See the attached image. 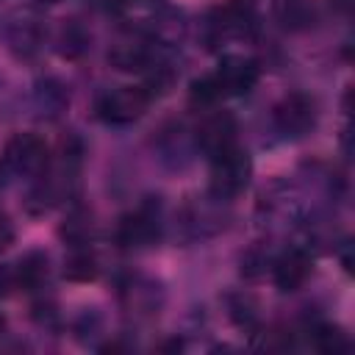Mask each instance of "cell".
Here are the masks:
<instances>
[{"instance_id": "7", "label": "cell", "mask_w": 355, "mask_h": 355, "mask_svg": "<svg viewBox=\"0 0 355 355\" xmlns=\"http://www.w3.org/2000/svg\"><path fill=\"white\" fill-rule=\"evenodd\" d=\"M311 272V258L302 250H288L275 261V286L280 291H297Z\"/></svg>"}, {"instance_id": "10", "label": "cell", "mask_w": 355, "mask_h": 355, "mask_svg": "<svg viewBox=\"0 0 355 355\" xmlns=\"http://www.w3.org/2000/svg\"><path fill=\"white\" fill-rule=\"evenodd\" d=\"M44 272H47V261L33 252V255H28V258L19 261V266H17V272H14V283L31 288V286H36V283L44 277Z\"/></svg>"}, {"instance_id": "17", "label": "cell", "mask_w": 355, "mask_h": 355, "mask_svg": "<svg viewBox=\"0 0 355 355\" xmlns=\"http://www.w3.org/2000/svg\"><path fill=\"white\" fill-rule=\"evenodd\" d=\"M0 327H3V319H0Z\"/></svg>"}, {"instance_id": "12", "label": "cell", "mask_w": 355, "mask_h": 355, "mask_svg": "<svg viewBox=\"0 0 355 355\" xmlns=\"http://www.w3.org/2000/svg\"><path fill=\"white\" fill-rule=\"evenodd\" d=\"M219 97H222V92H219L214 75H205V78H200V80L191 83V100H194V103L208 105V103H216Z\"/></svg>"}, {"instance_id": "3", "label": "cell", "mask_w": 355, "mask_h": 355, "mask_svg": "<svg viewBox=\"0 0 355 355\" xmlns=\"http://www.w3.org/2000/svg\"><path fill=\"white\" fill-rule=\"evenodd\" d=\"M214 169H211V183H214V191L216 194H236L244 189L247 183V175H250V161H247V153H241L239 147H230L219 155L211 158Z\"/></svg>"}, {"instance_id": "13", "label": "cell", "mask_w": 355, "mask_h": 355, "mask_svg": "<svg viewBox=\"0 0 355 355\" xmlns=\"http://www.w3.org/2000/svg\"><path fill=\"white\" fill-rule=\"evenodd\" d=\"M316 347L324 349V352H338V349H347V338L341 330H333V327H322L316 333Z\"/></svg>"}, {"instance_id": "1", "label": "cell", "mask_w": 355, "mask_h": 355, "mask_svg": "<svg viewBox=\"0 0 355 355\" xmlns=\"http://www.w3.org/2000/svg\"><path fill=\"white\" fill-rule=\"evenodd\" d=\"M150 105V92L144 86H122L105 92L97 100V116L108 125H130L136 122Z\"/></svg>"}, {"instance_id": "9", "label": "cell", "mask_w": 355, "mask_h": 355, "mask_svg": "<svg viewBox=\"0 0 355 355\" xmlns=\"http://www.w3.org/2000/svg\"><path fill=\"white\" fill-rule=\"evenodd\" d=\"M216 17L219 19L214 25L219 28L222 36H241V33H247L252 28V8L244 0H233V3L222 6L216 11Z\"/></svg>"}, {"instance_id": "2", "label": "cell", "mask_w": 355, "mask_h": 355, "mask_svg": "<svg viewBox=\"0 0 355 355\" xmlns=\"http://www.w3.org/2000/svg\"><path fill=\"white\" fill-rule=\"evenodd\" d=\"M258 75H261L258 61L247 55H225L214 72V80L222 97H227V94H247L258 83Z\"/></svg>"}, {"instance_id": "5", "label": "cell", "mask_w": 355, "mask_h": 355, "mask_svg": "<svg viewBox=\"0 0 355 355\" xmlns=\"http://www.w3.org/2000/svg\"><path fill=\"white\" fill-rule=\"evenodd\" d=\"M197 141L211 158L225 153V150H230V147H236V122H233V116L214 114L211 119H205L200 133H197Z\"/></svg>"}, {"instance_id": "16", "label": "cell", "mask_w": 355, "mask_h": 355, "mask_svg": "<svg viewBox=\"0 0 355 355\" xmlns=\"http://www.w3.org/2000/svg\"><path fill=\"white\" fill-rule=\"evenodd\" d=\"M11 283H14V275H8V272H0V294H3V291H6Z\"/></svg>"}, {"instance_id": "6", "label": "cell", "mask_w": 355, "mask_h": 355, "mask_svg": "<svg viewBox=\"0 0 355 355\" xmlns=\"http://www.w3.org/2000/svg\"><path fill=\"white\" fill-rule=\"evenodd\" d=\"M158 236V219L147 208H139L136 214H128L119 222L116 239L122 247H144Z\"/></svg>"}, {"instance_id": "4", "label": "cell", "mask_w": 355, "mask_h": 355, "mask_svg": "<svg viewBox=\"0 0 355 355\" xmlns=\"http://www.w3.org/2000/svg\"><path fill=\"white\" fill-rule=\"evenodd\" d=\"M47 164V144L36 133H19L6 147V166L17 175H36Z\"/></svg>"}, {"instance_id": "15", "label": "cell", "mask_w": 355, "mask_h": 355, "mask_svg": "<svg viewBox=\"0 0 355 355\" xmlns=\"http://www.w3.org/2000/svg\"><path fill=\"white\" fill-rule=\"evenodd\" d=\"M11 241H14V230H11V225L6 222V216H0V252H3Z\"/></svg>"}, {"instance_id": "8", "label": "cell", "mask_w": 355, "mask_h": 355, "mask_svg": "<svg viewBox=\"0 0 355 355\" xmlns=\"http://www.w3.org/2000/svg\"><path fill=\"white\" fill-rule=\"evenodd\" d=\"M275 116H277L280 130L300 136L313 125V103L308 97H302V94H291L277 105Z\"/></svg>"}, {"instance_id": "14", "label": "cell", "mask_w": 355, "mask_h": 355, "mask_svg": "<svg viewBox=\"0 0 355 355\" xmlns=\"http://www.w3.org/2000/svg\"><path fill=\"white\" fill-rule=\"evenodd\" d=\"M283 11H286V14H283V17H286V25H288V22H291V25H294V22H311V17H313L311 8H308L302 0H286V3H283Z\"/></svg>"}, {"instance_id": "11", "label": "cell", "mask_w": 355, "mask_h": 355, "mask_svg": "<svg viewBox=\"0 0 355 355\" xmlns=\"http://www.w3.org/2000/svg\"><path fill=\"white\" fill-rule=\"evenodd\" d=\"M64 275H67L69 280H92V277L97 275L94 258H89L86 252H80V255H72V258L67 261V269H64Z\"/></svg>"}]
</instances>
